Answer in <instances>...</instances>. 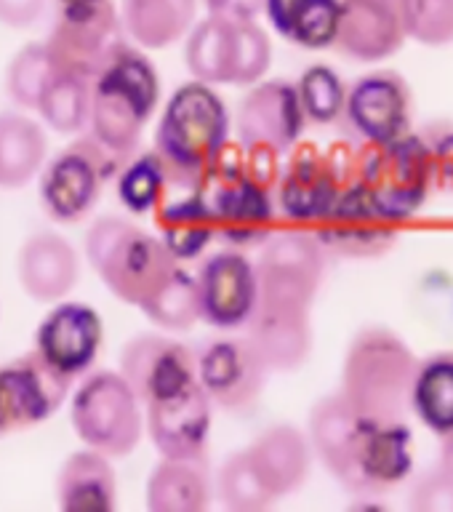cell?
Returning <instances> with one entry per match:
<instances>
[{
  "mask_svg": "<svg viewBox=\"0 0 453 512\" xmlns=\"http://www.w3.org/2000/svg\"><path fill=\"white\" fill-rule=\"evenodd\" d=\"M158 102L160 78L155 64L136 46L118 40L91 78V136L118 158L134 155Z\"/></svg>",
  "mask_w": 453,
  "mask_h": 512,
  "instance_id": "obj_1",
  "label": "cell"
},
{
  "mask_svg": "<svg viewBox=\"0 0 453 512\" xmlns=\"http://www.w3.org/2000/svg\"><path fill=\"white\" fill-rule=\"evenodd\" d=\"M230 139V112L214 86L190 80L176 88L155 131L158 152L171 176V190H192Z\"/></svg>",
  "mask_w": 453,
  "mask_h": 512,
  "instance_id": "obj_2",
  "label": "cell"
},
{
  "mask_svg": "<svg viewBox=\"0 0 453 512\" xmlns=\"http://www.w3.org/2000/svg\"><path fill=\"white\" fill-rule=\"evenodd\" d=\"M419 360L403 336L368 326L352 336L342 366V395L360 416L406 422Z\"/></svg>",
  "mask_w": 453,
  "mask_h": 512,
  "instance_id": "obj_3",
  "label": "cell"
},
{
  "mask_svg": "<svg viewBox=\"0 0 453 512\" xmlns=\"http://www.w3.org/2000/svg\"><path fill=\"white\" fill-rule=\"evenodd\" d=\"M88 264L123 304L142 307L179 267L158 235L123 216H102L86 232Z\"/></svg>",
  "mask_w": 453,
  "mask_h": 512,
  "instance_id": "obj_4",
  "label": "cell"
},
{
  "mask_svg": "<svg viewBox=\"0 0 453 512\" xmlns=\"http://www.w3.org/2000/svg\"><path fill=\"white\" fill-rule=\"evenodd\" d=\"M355 182L387 222H406L419 214L435 190L427 144L419 134H403L384 144H358Z\"/></svg>",
  "mask_w": 453,
  "mask_h": 512,
  "instance_id": "obj_5",
  "label": "cell"
},
{
  "mask_svg": "<svg viewBox=\"0 0 453 512\" xmlns=\"http://www.w3.org/2000/svg\"><path fill=\"white\" fill-rule=\"evenodd\" d=\"M355 168L358 147L352 144H331L328 150H320L310 142H296L272 190L278 216L291 227L312 232L331 211L339 192L355 179Z\"/></svg>",
  "mask_w": 453,
  "mask_h": 512,
  "instance_id": "obj_6",
  "label": "cell"
},
{
  "mask_svg": "<svg viewBox=\"0 0 453 512\" xmlns=\"http://www.w3.org/2000/svg\"><path fill=\"white\" fill-rule=\"evenodd\" d=\"M414 470V435L406 422L360 416L328 472L350 494H387Z\"/></svg>",
  "mask_w": 453,
  "mask_h": 512,
  "instance_id": "obj_7",
  "label": "cell"
},
{
  "mask_svg": "<svg viewBox=\"0 0 453 512\" xmlns=\"http://www.w3.org/2000/svg\"><path fill=\"white\" fill-rule=\"evenodd\" d=\"M70 419L78 438L110 459L134 454L142 440V403L120 371L88 374L72 395Z\"/></svg>",
  "mask_w": 453,
  "mask_h": 512,
  "instance_id": "obj_8",
  "label": "cell"
},
{
  "mask_svg": "<svg viewBox=\"0 0 453 512\" xmlns=\"http://www.w3.org/2000/svg\"><path fill=\"white\" fill-rule=\"evenodd\" d=\"M123 160L126 158H118L91 134L64 147L48 160L46 168H40V203L48 219L59 224L86 219Z\"/></svg>",
  "mask_w": 453,
  "mask_h": 512,
  "instance_id": "obj_9",
  "label": "cell"
},
{
  "mask_svg": "<svg viewBox=\"0 0 453 512\" xmlns=\"http://www.w3.org/2000/svg\"><path fill=\"white\" fill-rule=\"evenodd\" d=\"M254 267L259 299L312 307L326 272V248L310 230H275Z\"/></svg>",
  "mask_w": 453,
  "mask_h": 512,
  "instance_id": "obj_10",
  "label": "cell"
},
{
  "mask_svg": "<svg viewBox=\"0 0 453 512\" xmlns=\"http://www.w3.org/2000/svg\"><path fill=\"white\" fill-rule=\"evenodd\" d=\"M270 368L248 339L222 336L195 352V376L211 406L248 414L259 403Z\"/></svg>",
  "mask_w": 453,
  "mask_h": 512,
  "instance_id": "obj_11",
  "label": "cell"
},
{
  "mask_svg": "<svg viewBox=\"0 0 453 512\" xmlns=\"http://www.w3.org/2000/svg\"><path fill=\"white\" fill-rule=\"evenodd\" d=\"M118 40L120 22L112 0L86 6H59L46 40V51L54 72L91 80Z\"/></svg>",
  "mask_w": 453,
  "mask_h": 512,
  "instance_id": "obj_12",
  "label": "cell"
},
{
  "mask_svg": "<svg viewBox=\"0 0 453 512\" xmlns=\"http://www.w3.org/2000/svg\"><path fill=\"white\" fill-rule=\"evenodd\" d=\"M195 187L214 216L216 238H222L227 246L246 251L262 246L275 232L278 208L272 190L259 187L246 174L238 179L203 174Z\"/></svg>",
  "mask_w": 453,
  "mask_h": 512,
  "instance_id": "obj_13",
  "label": "cell"
},
{
  "mask_svg": "<svg viewBox=\"0 0 453 512\" xmlns=\"http://www.w3.org/2000/svg\"><path fill=\"white\" fill-rule=\"evenodd\" d=\"M344 131L358 144H384L411 128V88L395 70H376L347 88Z\"/></svg>",
  "mask_w": 453,
  "mask_h": 512,
  "instance_id": "obj_14",
  "label": "cell"
},
{
  "mask_svg": "<svg viewBox=\"0 0 453 512\" xmlns=\"http://www.w3.org/2000/svg\"><path fill=\"white\" fill-rule=\"evenodd\" d=\"M70 384L35 350L0 366V435L51 419L67 400Z\"/></svg>",
  "mask_w": 453,
  "mask_h": 512,
  "instance_id": "obj_15",
  "label": "cell"
},
{
  "mask_svg": "<svg viewBox=\"0 0 453 512\" xmlns=\"http://www.w3.org/2000/svg\"><path fill=\"white\" fill-rule=\"evenodd\" d=\"M120 376L139 403L150 406L198 382L195 352L163 334H139L120 352Z\"/></svg>",
  "mask_w": 453,
  "mask_h": 512,
  "instance_id": "obj_16",
  "label": "cell"
},
{
  "mask_svg": "<svg viewBox=\"0 0 453 512\" xmlns=\"http://www.w3.org/2000/svg\"><path fill=\"white\" fill-rule=\"evenodd\" d=\"M102 315L83 302H54L35 331V352L48 366L75 382L96 363L102 350Z\"/></svg>",
  "mask_w": 453,
  "mask_h": 512,
  "instance_id": "obj_17",
  "label": "cell"
},
{
  "mask_svg": "<svg viewBox=\"0 0 453 512\" xmlns=\"http://www.w3.org/2000/svg\"><path fill=\"white\" fill-rule=\"evenodd\" d=\"M312 232L326 251L347 259H376L398 243V224L387 222L371 206L355 179L339 192L331 211Z\"/></svg>",
  "mask_w": 453,
  "mask_h": 512,
  "instance_id": "obj_18",
  "label": "cell"
},
{
  "mask_svg": "<svg viewBox=\"0 0 453 512\" xmlns=\"http://www.w3.org/2000/svg\"><path fill=\"white\" fill-rule=\"evenodd\" d=\"M200 296V318L208 326L243 328L259 299L256 267L240 248H227L208 256L195 275Z\"/></svg>",
  "mask_w": 453,
  "mask_h": 512,
  "instance_id": "obj_19",
  "label": "cell"
},
{
  "mask_svg": "<svg viewBox=\"0 0 453 512\" xmlns=\"http://www.w3.org/2000/svg\"><path fill=\"white\" fill-rule=\"evenodd\" d=\"M238 142L272 144L275 150H291L307 126L296 83L283 78L259 80L248 86V94L238 107Z\"/></svg>",
  "mask_w": 453,
  "mask_h": 512,
  "instance_id": "obj_20",
  "label": "cell"
},
{
  "mask_svg": "<svg viewBox=\"0 0 453 512\" xmlns=\"http://www.w3.org/2000/svg\"><path fill=\"white\" fill-rule=\"evenodd\" d=\"M214 406L195 382L179 395L147 406V432L163 459L206 462Z\"/></svg>",
  "mask_w": 453,
  "mask_h": 512,
  "instance_id": "obj_21",
  "label": "cell"
},
{
  "mask_svg": "<svg viewBox=\"0 0 453 512\" xmlns=\"http://www.w3.org/2000/svg\"><path fill=\"white\" fill-rule=\"evenodd\" d=\"M400 0H342L334 46L358 62H382L406 43Z\"/></svg>",
  "mask_w": 453,
  "mask_h": 512,
  "instance_id": "obj_22",
  "label": "cell"
},
{
  "mask_svg": "<svg viewBox=\"0 0 453 512\" xmlns=\"http://www.w3.org/2000/svg\"><path fill=\"white\" fill-rule=\"evenodd\" d=\"M246 331V339L254 344L270 371L288 374V371L302 368L310 358V307L256 299V307L251 312V318H248Z\"/></svg>",
  "mask_w": 453,
  "mask_h": 512,
  "instance_id": "obj_23",
  "label": "cell"
},
{
  "mask_svg": "<svg viewBox=\"0 0 453 512\" xmlns=\"http://www.w3.org/2000/svg\"><path fill=\"white\" fill-rule=\"evenodd\" d=\"M80 262L64 235L51 230L35 232L16 254V278L24 294L40 304L62 302L78 283Z\"/></svg>",
  "mask_w": 453,
  "mask_h": 512,
  "instance_id": "obj_24",
  "label": "cell"
},
{
  "mask_svg": "<svg viewBox=\"0 0 453 512\" xmlns=\"http://www.w3.org/2000/svg\"><path fill=\"white\" fill-rule=\"evenodd\" d=\"M246 451L275 499L299 491L310 475V440L294 424H272L256 435Z\"/></svg>",
  "mask_w": 453,
  "mask_h": 512,
  "instance_id": "obj_25",
  "label": "cell"
},
{
  "mask_svg": "<svg viewBox=\"0 0 453 512\" xmlns=\"http://www.w3.org/2000/svg\"><path fill=\"white\" fill-rule=\"evenodd\" d=\"M56 502L67 512L115 510L118 480L110 456L88 446L67 456L56 475Z\"/></svg>",
  "mask_w": 453,
  "mask_h": 512,
  "instance_id": "obj_26",
  "label": "cell"
},
{
  "mask_svg": "<svg viewBox=\"0 0 453 512\" xmlns=\"http://www.w3.org/2000/svg\"><path fill=\"white\" fill-rule=\"evenodd\" d=\"M155 227H158L160 243L179 264L203 256L216 240L214 216L208 211L198 187L182 190V195L163 200L155 211Z\"/></svg>",
  "mask_w": 453,
  "mask_h": 512,
  "instance_id": "obj_27",
  "label": "cell"
},
{
  "mask_svg": "<svg viewBox=\"0 0 453 512\" xmlns=\"http://www.w3.org/2000/svg\"><path fill=\"white\" fill-rule=\"evenodd\" d=\"M262 8L288 43L310 51L334 46L342 0H264Z\"/></svg>",
  "mask_w": 453,
  "mask_h": 512,
  "instance_id": "obj_28",
  "label": "cell"
},
{
  "mask_svg": "<svg viewBox=\"0 0 453 512\" xmlns=\"http://www.w3.org/2000/svg\"><path fill=\"white\" fill-rule=\"evenodd\" d=\"M198 0H123V27L142 48H168L195 24Z\"/></svg>",
  "mask_w": 453,
  "mask_h": 512,
  "instance_id": "obj_29",
  "label": "cell"
},
{
  "mask_svg": "<svg viewBox=\"0 0 453 512\" xmlns=\"http://www.w3.org/2000/svg\"><path fill=\"white\" fill-rule=\"evenodd\" d=\"M211 504L206 462L160 459L147 480V507L152 512H203Z\"/></svg>",
  "mask_w": 453,
  "mask_h": 512,
  "instance_id": "obj_30",
  "label": "cell"
},
{
  "mask_svg": "<svg viewBox=\"0 0 453 512\" xmlns=\"http://www.w3.org/2000/svg\"><path fill=\"white\" fill-rule=\"evenodd\" d=\"M46 131L27 115H0V187L16 190L35 179L46 163Z\"/></svg>",
  "mask_w": 453,
  "mask_h": 512,
  "instance_id": "obj_31",
  "label": "cell"
},
{
  "mask_svg": "<svg viewBox=\"0 0 453 512\" xmlns=\"http://www.w3.org/2000/svg\"><path fill=\"white\" fill-rule=\"evenodd\" d=\"M411 408L435 435H448L453 430V352H438L419 363Z\"/></svg>",
  "mask_w": 453,
  "mask_h": 512,
  "instance_id": "obj_32",
  "label": "cell"
},
{
  "mask_svg": "<svg viewBox=\"0 0 453 512\" xmlns=\"http://www.w3.org/2000/svg\"><path fill=\"white\" fill-rule=\"evenodd\" d=\"M115 192L128 214H155L171 192V176L155 147L128 155L115 174Z\"/></svg>",
  "mask_w": 453,
  "mask_h": 512,
  "instance_id": "obj_33",
  "label": "cell"
},
{
  "mask_svg": "<svg viewBox=\"0 0 453 512\" xmlns=\"http://www.w3.org/2000/svg\"><path fill=\"white\" fill-rule=\"evenodd\" d=\"M232 22L208 14L203 22L192 24L184 46V62L195 80L208 86L230 83L232 62Z\"/></svg>",
  "mask_w": 453,
  "mask_h": 512,
  "instance_id": "obj_34",
  "label": "cell"
},
{
  "mask_svg": "<svg viewBox=\"0 0 453 512\" xmlns=\"http://www.w3.org/2000/svg\"><path fill=\"white\" fill-rule=\"evenodd\" d=\"M35 112L56 134H80L91 115V80L54 72Z\"/></svg>",
  "mask_w": 453,
  "mask_h": 512,
  "instance_id": "obj_35",
  "label": "cell"
},
{
  "mask_svg": "<svg viewBox=\"0 0 453 512\" xmlns=\"http://www.w3.org/2000/svg\"><path fill=\"white\" fill-rule=\"evenodd\" d=\"M150 323L166 331H190L200 323V296L198 283L190 270L182 264L166 278V283L139 307Z\"/></svg>",
  "mask_w": 453,
  "mask_h": 512,
  "instance_id": "obj_36",
  "label": "cell"
},
{
  "mask_svg": "<svg viewBox=\"0 0 453 512\" xmlns=\"http://www.w3.org/2000/svg\"><path fill=\"white\" fill-rule=\"evenodd\" d=\"M216 491L219 502L232 512H259L275 502L254 462L248 459V451H235L224 459L216 475Z\"/></svg>",
  "mask_w": 453,
  "mask_h": 512,
  "instance_id": "obj_37",
  "label": "cell"
},
{
  "mask_svg": "<svg viewBox=\"0 0 453 512\" xmlns=\"http://www.w3.org/2000/svg\"><path fill=\"white\" fill-rule=\"evenodd\" d=\"M299 102H302L304 118L315 126H328L342 118L347 86L339 78V72L331 70L328 64H312L296 80Z\"/></svg>",
  "mask_w": 453,
  "mask_h": 512,
  "instance_id": "obj_38",
  "label": "cell"
},
{
  "mask_svg": "<svg viewBox=\"0 0 453 512\" xmlns=\"http://www.w3.org/2000/svg\"><path fill=\"white\" fill-rule=\"evenodd\" d=\"M54 78V64L46 51V43H27L16 51V56L8 64L6 91L16 107L38 110V102L43 91Z\"/></svg>",
  "mask_w": 453,
  "mask_h": 512,
  "instance_id": "obj_39",
  "label": "cell"
},
{
  "mask_svg": "<svg viewBox=\"0 0 453 512\" xmlns=\"http://www.w3.org/2000/svg\"><path fill=\"white\" fill-rule=\"evenodd\" d=\"M272 46L267 32L256 22H238L232 27L230 86H254L270 70Z\"/></svg>",
  "mask_w": 453,
  "mask_h": 512,
  "instance_id": "obj_40",
  "label": "cell"
},
{
  "mask_svg": "<svg viewBox=\"0 0 453 512\" xmlns=\"http://www.w3.org/2000/svg\"><path fill=\"white\" fill-rule=\"evenodd\" d=\"M408 38L424 46H451L453 43V0H400Z\"/></svg>",
  "mask_w": 453,
  "mask_h": 512,
  "instance_id": "obj_41",
  "label": "cell"
},
{
  "mask_svg": "<svg viewBox=\"0 0 453 512\" xmlns=\"http://www.w3.org/2000/svg\"><path fill=\"white\" fill-rule=\"evenodd\" d=\"M432 166V187L453 195V120H435L422 128Z\"/></svg>",
  "mask_w": 453,
  "mask_h": 512,
  "instance_id": "obj_42",
  "label": "cell"
},
{
  "mask_svg": "<svg viewBox=\"0 0 453 512\" xmlns=\"http://www.w3.org/2000/svg\"><path fill=\"white\" fill-rule=\"evenodd\" d=\"M408 507L414 512H453V475L440 470H427L411 483Z\"/></svg>",
  "mask_w": 453,
  "mask_h": 512,
  "instance_id": "obj_43",
  "label": "cell"
},
{
  "mask_svg": "<svg viewBox=\"0 0 453 512\" xmlns=\"http://www.w3.org/2000/svg\"><path fill=\"white\" fill-rule=\"evenodd\" d=\"M280 155L272 144H243V163H246V176L264 190H275L280 176Z\"/></svg>",
  "mask_w": 453,
  "mask_h": 512,
  "instance_id": "obj_44",
  "label": "cell"
},
{
  "mask_svg": "<svg viewBox=\"0 0 453 512\" xmlns=\"http://www.w3.org/2000/svg\"><path fill=\"white\" fill-rule=\"evenodd\" d=\"M46 11V0H0V24L11 30H27Z\"/></svg>",
  "mask_w": 453,
  "mask_h": 512,
  "instance_id": "obj_45",
  "label": "cell"
},
{
  "mask_svg": "<svg viewBox=\"0 0 453 512\" xmlns=\"http://www.w3.org/2000/svg\"><path fill=\"white\" fill-rule=\"evenodd\" d=\"M264 0H206L211 16H219L224 22H254L256 14L262 11Z\"/></svg>",
  "mask_w": 453,
  "mask_h": 512,
  "instance_id": "obj_46",
  "label": "cell"
},
{
  "mask_svg": "<svg viewBox=\"0 0 453 512\" xmlns=\"http://www.w3.org/2000/svg\"><path fill=\"white\" fill-rule=\"evenodd\" d=\"M440 467L453 475V430L443 435V448H440Z\"/></svg>",
  "mask_w": 453,
  "mask_h": 512,
  "instance_id": "obj_47",
  "label": "cell"
},
{
  "mask_svg": "<svg viewBox=\"0 0 453 512\" xmlns=\"http://www.w3.org/2000/svg\"><path fill=\"white\" fill-rule=\"evenodd\" d=\"M59 6H86V3H99V0H56Z\"/></svg>",
  "mask_w": 453,
  "mask_h": 512,
  "instance_id": "obj_48",
  "label": "cell"
}]
</instances>
